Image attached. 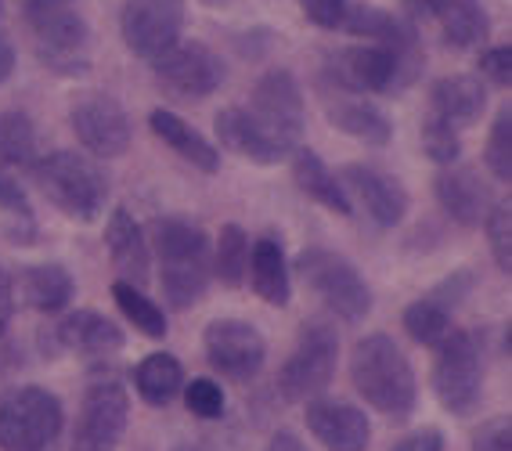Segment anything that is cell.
Instances as JSON below:
<instances>
[{"mask_svg": "<svg viewBox=\"0 0 512 451\" xmlns=\"http://www.w3.org/2000/svg\"><path fill=\"white\" fill-rule=\"evenodd\" d=\"M152 246H156L166 304L174 311H188L199 304L213 278L210 235L188 217H156L152 221Z\"/></svg>", "mask_w": 512, "mask_h": 451, "instance_id": "6da1fadb", "label": "cell"}, {"mask_svg": "<svg viewBox=\"0 0 512 451\" xmlns=\"http://www.w3.org/2000/svg\"><path fill=\"white\" fill-rule=\"evenodd\" d=\"M350 379H354L357 394L390 423L412 419L415 405H419V383H415L412 361L404 358V350L386 332H372L354 343Z\"/></svg>", "mask_w": 512, "mask_h": 451, "instance_id": "7a4b0ae2", "label": "cell"}, {"mask_svg": "<svg viewBox=\"0 0 512 451\" xmlns=\"http://www.w3.org/2000/svg\"><path fill=\"white\" fill-rule=\"evenodd\" d=\"M29 174H33L47 203L55 206L58 213H65L69 221L91 224L105 213L109 177L91 156L62 148V152H51V156H37Z\"/></svg>", "mask_w": 512, "mask_h": 451, "instance_id": "3957f363", "label": "cell"}, {"mask_svg": "<svg viewBox=\"0 0 512 451\" xmlns=\"http://www.w3.org/2000/svg\"><path fill=\"white\" fill-rule=\"evenodd\" d=\"M26 26L44 69L55 76H83L91 69V29L69 0H26Z\"/></svg>", "mask_w": 512, "mask_h": 451, "instance_id": "277c9868", "label": "cell"}, {"mask_svg": "<svg viewBox=\"0 0 512 451\" xmlns=\"http://www.w3.org/2000/svg\"><path fill=\"white\" fill-rule=\"evenodd\" d=\"M433 394L451 415H473L484 397V343L476 332L451 329L437 343Z\"/></svg>", "mask_w": 512, "mask_h": 451, "instance_id": "5b68a950", "label": "cell"}, {"mask_svg": "<svg viewBox=\"0 0 512 451\" xmlns=\"http://www.w3.org/2000/svg\"><path fill=\"white\" fill-rule=\"evenodd\" d=\"M65 412L51 390L15 387L0 397V451H55Z\"/></svg>", "mask_w": 512, "mask_h": 451, "instance_id": "8992f818", "label": "cell"}, {"mask_svg": "<svg viewBox=\"0 0 512 451\" xmlns=\"http://www.w3.org/2000/svg\"><path fill=\"white\" fill-rule=\"evenodd\" d=\"M293 267L296 275L307 282V289L332 314H339L343 322L357 325L361 318H368V311H372V289H368L361 271L347 257H339V253H332L325 246H307L296 257Z\"/></svg>", "mask_w": 512, "mask_h": 451, "instance_id": "52a82bcc", "label": "cell"}, {"mask_svg": "<svg viewBox=\"0 0 512 451\" xmlns=\"http://www.w3.org/2000/svg\"><path fill=\"white\" fill-rule=\"evenodd\" d=\"M336 358H339V336L329 322H307L300 329L293 354L285 358L282 372H278V394L285 401H311V397L325 394L336 376Z\"/></svg>", "mask_w": 512, "mask_h": 451, "instance_id": "ba28073f", "label": "cell"}, {"mask_svg": "<svg viewBox=\"0 0 512 451\" xmlns=\"http://www.w3.org/2000/svg\"><path fill=\"white\" fill-rule=\"evenodd\" d=\"M130 419V394L116 376H94L76 415L73 451H116Z\"/></svg>", "mask_w": 512, "mask_h": 451, "instance_id": "9c48e42d", "label": "cell"}, {"mask_svg": "<svg viewBox=\"0 0 512 451\" xmlns=\"http://www.w3.org/2000/svg\"><path fill=\"white\" fill-rule=\"evenodd\" d=\"M152 73H156L159 87L170 98H177V102H202L213 91H220L228 69L199 40H177V44L166 47L163 55L152 58Z\"/></svg>", "mask_w": 512, "mask_h": 451, "instance_id": "30bf717a", "label": "cell"}, {"mask_svg": "<svg viewBox=\"0 0 512 451\" xmlns=\"http://www.w3.org/2000/svg\"><path fill=\"white\" fill-rule=\"evenodd\" d=\"M206 347V361L231 383H249L256 379V372L264 369L267 361V343L260 336V329L242 318H217L206 325L202 336Z\"/></svg>", "mask_w": 512, "mask_h": 451, "instance_id": "8fae6325", "label": "cell"}, {"mask_svg": "<svg viewBox=\"0 0 512 451\" xmlns=\"http://www.w3.org/2000/svg\"><path fill=\"white\" fill-rule=\"evenodd\" d=\"M249 112L264 123L289 152L303 141L307 127V112H303V91L289 69H267L253 87V102Z\"/></svg>", "mask_w": 512, "mask_h": 451, "instance_id": "7c38bea8", "label": "cell"}, {"mask_svg": "<svg viewBox=\"0 0 512 451\" xmlns=\"http://www.w3.org/2000/svg\"><path fill=\"white\" fill-rule=\"evenodd\" d=\"M184 0H127L119 11V33L123 44L138 58L163 55L166 47L181 40Z\"/></svg>", "mask_w": 512, "mask_h": 451, "instance_id": "4fadbf2b", "label": "cell"}, {"mask_svg": "<svg viewBox=\"0 0 512 451\" xmlns=\"http://www.w3.org/2000/svg\"><path fill=\"white\" fill-rule=\"evenodd\" d=\"M80 145L98 159H116L130 148V116L112 94H80L69 109Z\"/></svg>", "mask_w": 512, "mask_h": 451, "instance_id": "5bb4252c", "label": "cell"}, {"mask_svg": "<svg viewBox=\"0 0 512 451\" xmlns=\"http://www.w3.org/2000/svg\"><path fill=\"white\" fill-rule=\"evenodd\" d=\"M40 347L51 358H58V354H80V358L105 361L116 350H123V329L98 311H69L55 329L44 332Z\"/></svg>", "mask_w": 512, "mask_h": 451, "instance_id": "9a60e30c", "label": "cell"}, {"mask_svg": "<svg viewBox=\"0 0 512 451\" xmlns=\"http://www.w3.org/2000/svg\"><path fill=\"white\" fill-rule=\"evenodd\" d=\"M321 105H325V116H329L332 127L365 141V145L379 148L394 138V127H390V120H386V112L379 105L368 102L365 94L332 83L329 76H321Z\"/></svg>", "mask_w": 512, "mask_h": 451, "instance_id": "2e32d148", "label": "cell"}, {"mask_svg": "<svg viewBox=\"0 0 512 451\" xmlns=\"http://www.w3.org/2000/svg\"><path fill=\"white\" fill-rule=\"evenodd\" d=\"M307 405V430L329 451H368L372 444V423L361 408L332 397H311Z\"/></svg>", "mask_w": 512, "mask_h": 451, "instance_id": "e0dca14e", "label": "cell"}, {"mask_svg": "<svg viewBox=\"0 0 512 451\" xmlns=\"http://www.w3.org/2000/svg\"><path fill=\"white\" fill-rule=\"evenodd\" d=\"M343 188L357 195V203L365 206V213L372 217L379 228H397L408 213V192L401 188V181L375 166L365 163H350L343 166Z\"/></svg>", "mask_w": 512, "mask_h": 451, "instance_id": "ac0fdd59", "label": "cell"}, {"mask_svg": "<svg viewBox=\"0 0 512 451\" xmlns=\"http://www.w3.org/2000/svg\"><path fill=\"white\" fill-rule=\"evenodd\" d=\"M217 138H220V145L231 148L235 156L249 159V163H256V166H275L289 156V148H285L264 123L256 120L253 112L238 109V105L217 112Z\"/></svg>", "mask_w": 512, "mask_h": 451, "instance_id": "d6986e66", "label": "cell"}, {"mask_svg": "<svg viewBox=\"0 0 512 451\" xmlns=\"http://www.w3.org/2000/svg\"><path fill=\"white\" fill-rule=\"evenodd\" d=\"M433 192H437L440 210L448 213L455 224H462V228H480L487 210H491V192H487V185L469 166L448 163L437 174V181H433Z\"/></svg>", "mask_w": 512, "mask_h": 451, "instance_id": "ffe728a7", "label": "cell"}, {"mask_svg": "<svg viewBox=\"0 0 512 451\" xmlns=\"http://www.w3.org/2000/svg\"><path fill=\"white\" fill-rule=\"evenodd\" d=\"M105 246H109L112 267L119 271L123 282H134V286L145 289L148 271H152V257H148V239L141 224L130 217V210L116 206L105 224Z\"/></svg>", "mask_w": 512, "mask_h": 451, "instance_id": "44dd1931", "label": "cell"}, {"mask_svg": "<svg viewBox=\"0 0 512 451\" xmlns=\"http://www.w3.org/2000/svg\"><path fill=\"white\" fill-rule=\"evenodd\" d=\"M249 282L253 293L271 307H289L293 300V275H289V260H285L282 239L264 235L249 246Z\"/></svg>", "mask_w": 512, "mask_h": 451, "instance_id": "7402d4cb", "label": "cell"}, {"mask_svg": "<svg viewBox=\"0 0 512 451\" xmlns=\"http://www.w3.org/2000/svg\"><path fill=\"white\" fill-rule=\"evenodd\" d=\"M487 109V91L476 76H444L433 83L430 91V112L451 123L455 130L473 127Z\"/></svg>", "mask_w": 512, "mask_h": 451, "instance_id": "603a6c76", "label": "cell"}, {"mask_svg": "<svg viewBox=\"0 0 512 451\" xmlns=\"http://www.w3.org/2000/svg\"><path fill=\"white\" fill-rule=\"evenodd\" d=\"M289 156H293V177H296V185H300V192L307 195V199H314V203L325 206V210L339 213V217H350V213H354L350 192L343 188V181H339V177L332 174L329 166H325V159H321L318 152L296 145L293 152H289Z\"/></svg>", "mask_w": 512, "mask_h": 451, "instance_id": "cb8c5ba5", "label": "cell"}, {"mask_svg": "<svg viewBox=\"0 0 512 451\" xmlns=\"http://www.w3.org/2000/svg\"><path fill=\"white\" fill-rule=\"evenodd\" d=\"M148 127H152V134H156L166 148H174L177 156H181L184 163H192L195 170H202V174H217L220 170V152L210 145V141L202 138L192 123H184L177 112L152 109Z\"/></svg>", "mask_w": 512, "mask_h": 451, "instance_id": "d4e9b609", "label": "cell"}, {"mask_svg": "<svg viewBox=\"0 0 512 451\" xmlns=\"http://www.w3.org/2000/svg\"><path fill=\"white\" fill-rule=\"evenodd\" d=\"M19 293L33 311L58 314L73 304L76 282L62 264H33L19 271Z\"/></svg>", "mask_w": 512, "mask_h": 451, "instance_id": "484cf974", "label": "cell"}, {"mask_svg": "<svg viewBox=\"0 0 512 451\" xmlns=\"http://www.w3.org/2000/svg\"><path fill=\"white\" fill-rule=\"evenodd\" d=\"M181 387H184L181 361H177L174 354H166V350L141 358L138 369H134V390H138L141 401L152 408H166L181 394Z\"/></svg>", "mask_w": 512, "mask_h": 451, "instance_id": "4316f807", "label": "cell"}, {"mask_svg": "<svg viewBox=\"0 0 512 451\" xmlns=\"http://www.w3.org/2000/svg\"><path fill=\"white\" fill-rule=\"evenodd\" d=\"M433 19L440 22L444 29V40L458 51H466V47H476L487 40V11L480 8V0H437L433 4Z\"/></svg>", "mask_w": 512, "mask_h": 451, "instance_id": "83f0119b", "label": "cell"}, {"mask_svg": "<svg viewBox=\"0 0 512 451\" xmlns=\"http://www.w3.org/2000/svg\"><path fill=\"white\" fill-rule=\"evenodd\" d=\"M37 163V130L26 112H0V174L19 177Z\"/></svg>", "mask_w": 512, "mask_h": 451, "instance_id": "f1b7e54d", "label": "cell"}, {"mask_svg": "<svg viewBox=\"0 0 512 451\" xmlns=\"http://www.w3.org/2000/svg\"><path fill=\"white\" fill-rule=\"evenodd\" d=\"M112 300H116L123 318H127L141 336H148V340H163L166 336V329H170V325H166V311L141 286L116 278V282H112Z\"/></svg>", "mask_w": 512, "mask_h": 451, "instance_id": "f546056e", "label": "cell"}, {"mask_svg": "<svg viewBox=\"0 0 512 451\" xmlns=\"http://www.w3.org/2000/svg\"><path fill=\"white\" fill-rule=\"evenodd\" d=\"M210 260H213V275L220 278V286L238 289L246 282V271H249V235L238 228V224H224Z\"/></svg>", "mask_w": 512, "mask_h": 451, "instance_id": "4dcf8cb0", "label": "cell"}, {"mask_svg": "<svg viewBox=\"0 0 512 451\" xmlns=\"http://www.w3.org/2000/svg\"><path fill=\"white\" fill-rule=\"evenodd\" d=\"M404 332L422 347H437L444 336L451 332V311L430 296H422L415 304L404 307Z\"/></svg>", "mask_w": 512, "mask_h": 451, "instance_id": "1f68e13d", "label": "cell"}, {"mask_svg": "<svg viewBox=\"0 0 512 451\" xmlns=\"http://www.w3.org/2000/svg\"><path fill=\"white\" fill-rule=\"evenodd\" d=\"M0 213L11 221V239L15 242L37 239V217H33V206H29V195L19 177L0 174Z\"/></svg>", "mask_w": 512, "mask_h": 451, "instance_id": "d6a6232c", "label": "cell"}, {"mask_svg": "<svg viewBox=\"0 0 512 451\" xmlns=\"http://www.w3.org/2000/svg\"><path fill=\"white\" fill-rule=\"evenodd\" d=\"M487 170L494 181H512V112L502 109L491 123V138H487Z\"/></svg>", "mask_w": 512, "mask_h": 451, "instance_id": "836d02e7", "label": "cell"}, {"mask_svg": "<svg viewBox=\"0 0 512 451\" xmlns=\"http://www.w3.org/2000/svg\"><path fill=\"white\" fill-rule=\"evenodd\" d=\"M487 242H491V257L502 275H512V210L509 203H491L484 217Z\"/></svg>", "mask_w": 512, "mask_h": 451, "instance_id": "e575fe53", "label": "cell"}, {"mask_svg": "<svg viewBox=\"0 0 512 451\" xmlns=\"http://www.w3.org/2000/svg\"><path fill=\"white\" fill-rule=\"evenodd\" d=\"M422 152L433 159L437 166H448L458 159V152H462V141H458V130L451 127V123H444L440 116H426V123H422Z\"/></svg>", "mask_w": 512, "mask_h": 451, "instance_id": "d590c367", "label": "cell"}, {"mask_svg": "<svg viewBox=\"0 0 512 451\" xmlns=\"http://www.w3.org/2000/svg\"><path fill=\"white\" fill-rule=\"evenodd\" d=\"M181 394H184V405H188V412H192L195 419H220L224 408H228V397H224L217 379L199 376V379H192V383H184Z\"/></svg>", "mask_w": 512, "mask_h": 451, "instance_id": "8d00e7d4", "label": "cell"}, {"mask_svg": "<svg viewBox=\"0 0 512 451\" xmlns=\"http://www.w3.org/2000/svg\"><path fill=\"white\" fill-rule=\"evenodd\" d=\"M303 15L321 29H339L343 26V15H347L350 0H300Z\"/></svg>", "mask_w": 512, "mask_h": 451, "instance_id": "74e56055", "label": "cell"}, {"mask_svg": "<svg viewBox=\"0 0 512 451\" xmlns=\"http://www.w3.org/2000/svg\"><path fill=\"white\" fill-rule=\"evenodd\" d=\"M473 451H512V423L509 419H487L473 437Z\"/></svg>", "mask_w": 512, "mask_h": 451, "instance_id": "f35d334b", "label": "cell"}, {"mask_svg": "<svg viewBox=\"0 0 512 451\" xmlns=\"http://www.w3.org/2000/svg\"><path fill=\"white\" fill-rule=\"evenodd\" d=\"M480 73L494 83V87H509L512 83V51L509 47H491L480 55Z\"/></svg>", "mask_w": 512, "mask_h": 451, "instance_id": "ab89813d", "label": "cell"}, {"mask_svg": "<svg viewBox=\"0 0 512 451\" xmlns=\"http://www.w3.org/2000/svg\"><path fill=\"white\" fill-rule=\"evenodd\" d=\"M469 289H473V275H469V271H455V275L444 278V282L433 289L430 300H437V304H444L451 311V307H458L462 300H466Z\"/></svg>", "mask_w": 512, "mask_h": 451, "instance_id": "60d3db41", "label": "cell"}, {"mask_svg": "<svg viewBox=\"0 0 512 451\" xmlns=\"http://www.w3.org/2000/svg\"><path fill=\"white\" fill-rule=\"evenodd\" d=\"M390 451H444V433L437 426H422V430L401 437Z\"/></svg>", "mask_w": 512, "mask_h": 451, "instance_id": "b9f144b4", "label": "cell"}, {"mask_svg": "<svg viewBox=\"0 0 512 451\" xmlns=\"http://www.w3.org/2000/svg\"><path fill=\"white\" fill-rule=\"evenodd\" d=\"M11 314H15V278H11L8 271H4V264H0V336L8 332Z\"/></svg>", "mask_w": 512, "mask_h": 451, "instance_id": "7bdbcfd3", "label": "cell"}, {"mask_svg": "<svg viewBox=\"0 0 512 451\" xmlns=\"http://www.w3.org/2000/svg\"><path fill=\"white\" fill-rule=\"evenodd\" d=\"M11 69H15V47L8 40V29H0V83L8 80Z\"/></svg>", "mask_w": 512, "mask_h": 451, "instance_id": "ee69618b", "label": "cell"}, {"mask_svg": "<svg viewBox=\"0 0 512 451\" xmlns=\"http://www.w3.org/2000/svg\"><path fill=\"white\" fill-rule=\"evenodd\" d=\"M264 451H307V448H303V441L296 437V433L282 430V433H275V437H271V444H267Z\"/></svg>", "mask_w": 512, "mask_h": 451, "instance_id": "f6af8a7d", "label": "cell"}, {"mask_svg": "<svg viewBox=\"0 0 512 451\" xmlns=\"http://www.w3.org/2000/svg\"><path fill=\"white\" fill-rule=\"evenodd\" d=\"M433 4H437V0H404V8H408V15H412V19H430Z\"/></svg>", "mask_w": 512, "mask_h": 451, "instance_id": "bcb514c9", "label": "cell"}, {"mask_svg": "<svg viewBox=\"0 0 512 451\" xmlns=\"http://www.w3.org/2000/svg\"><path fill=\"white\" fill-rule=\"evenodd\" d=\"M202 4H206V8H228L231 0H202Z\"/></svg>", "mask_w": 512, "mask_h": 451, "instance_id": "7dc6e473", "label": "cell"}, {"mask_svg": "<svg viewBox=\"0 0 512 451\" xmlns=\"http://www.w3.org/2000/svg\"><path fill=\"white\" fill-rule=\"evenodd\" d=\"M174 451H202V448H195V444H181V448H174Z\"/></svg>", "mask_w": 512, "mask_h": 451, "instance_id": "c3c4849f", "label": "cell"}, {"mask_svg": "<svg viewBox=\"0 0 512 451\" xmlns=\"http://www.w3.org/2000/svg\"><path fill=\"white\" fill-rule=\"evenodd\" d=\"M69 4H73V0H69Z\"/></svg>", "mask_w": 512, "mask_h": 451, "instance_id": "681fc988", "label": "cell"}]
</instances>
